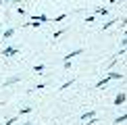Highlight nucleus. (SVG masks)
I'll list each match as a JSON object with an SVG mask.
<instances>
[{
  "instance_id": "20e7f679",
  "label": "nucleus",
  "mask_w": 127,
  "mask_h": 125,
  "mask_svg": "<svg viewBox=\"0 0 127 125\" xmlns=\"http://www.w3.org/2000/svg\"><path fill=\"white\" fill-rule=\"evenodd\" d=\"M81 52H83L81 48H79V50H73V52H69V54L65 56V59H67V61H71V59H73V56H77V54H81Z\"/></svg>"
},
{
  "instance_id": "f257e3e1",
  "label": "nucleus",
  "mask_w": 127,
  "mask_h": 125,
  "mask_svg": "<svg viewBox=\"0 0 127 125\" xmlns=\"http://www.w3.org/2000/svg\"><path fill=\"white\" fill-rule=\"evenodd\" d=\"M21 79H23V75H13V77H8V79L2 81V88H8V86H13V83H17Z\"/></svg>"
},
{
  "instance_id": "0eeeda50",
  "label": "nucleus",
  "mask_w": 127,
  "mask_h": 125,
  "mask_svg": "<svg viewBox=\"0 0 127 125\" xmlns=\"http://www.w3.org/2000/svg\"><path fill=\"white\" fill-rule=\"evenodd\" d=\"M94 115H96V111H90V113H83V115H81V119H90V117H94Z\"/></svg>"
},
{
  "instance_id": "7ed1b4c3",
  "label": "nucleus",
  "mask_w": 127,
  "mask_h": 125,
  "mask_svg": "<svg viewBox=\"0 0 127 125\" xmlns=\"http://www.w3.org/2000/svg\"><path fill=\"white\" fill-rule=\"evenodd\" d=\"M13 33H15V27H8V29H6V31L2 33V40H8L10 35H13Z\"/></svg>"
},
{
  "instance_id": "9b49d317",
  "label": "nucleus",
  "mask_w": 127,
  "mask_h": 125,
  "mask_svg": "<svg viewBox=\"0 0 127 125\" xmlns=\"http://www.w3.org/2000/svg\"><path fill=\"white\" fill-rule=\"evenodd\" d=\"M21 125H31V123H29V121H23V123H21Z\"/></svg>"
},
{
  "instance_id": "423d86ee",
  "label": "nucleus",
  "mask_w": 127,
  "mask_h": 125,
  "mask_svg": "<svg viewBox=\"0 0 127 125\" xmlns=\"http://www.w3.org/2000/svg\"><path fill=\"white\" fill-rule=\"evenodd\" d=\"M27 113H31V108H29V106H25V108H21V111H19L17 115H19V117H23V115H27Z\"/></svg>"
},
{
  "instance_id": "1a4fd4ad",
  "label": "nucleus",
  "mask_w": 127,
  "mask_h": 125,
  "mask_svg": "<svg viewBox=\"0 0 127 125\" xmlns=\"http://www.w3.org/2000/svg\"><path fill=\"white\" fill-rule=\"evenodd\" d=\"M123 100H125V94H119V96H117V100H115V102H117V104H121Z\"/></svg>"
},
{
  "instance_id": "39448f33",
  "label": "nucleus",
  "mask_w": 127,
  "mask_h": 125,
  "mask_svg": "<svg viewBox=\"0 0 127 125\" xmlns=\"http://www.w3.org/2000/svg\"><path fill=\"white\" fill-rule=\"evenodd\" d=\"M19 121V115H15V117H10L8 121H4V125H13V123H17Z\"/></svg>"
},
{
  "instance_id": "9d476101",
  "label": "nucleus",
  "mask_w": 127,
  "mask_h": 125,
  "mask_svg": "<svg viewBox=\"0 0 127 125\" xmlns=\"http://www.w3.org/2000/svg\"><path fill=\"white\" fill-rule=\"evenodd\" d=\"M71 83H73V79H71V81H67V83H63V86H61V90H67V88L71 86Z\"/></svg>"
},
{
  "instance_id": "f03ea898",
  "label": "nucleus",
  "mask_w": 127,
  "mask_h": 125,
  "mask_svg": "<svg viewBox=\"0 0 127 125\" xmlns=\"http://www.w3.org/2000/svg\"><path fill=\"white\" fill-rule=\"evenodd\" d=\"M19 52V48H15V46H8V48L2 50V56H15Z\"/></svg>"
},
{
  "instance_id": "6e6552de",
  "label": "nucleus",
  "mask_w": 127,
  "mask_h": 125,
  "mask_svg": "<svg viewBox=\"0 0 127 125\" xmlns=\"http://www.w3.org/2000/svg\"><path fill=\"white\" fill-rule=\"evenodd\" d=\"M33 71H35V73H42V71H44V65H35Z\"/></svg>"
}]
</instances>
